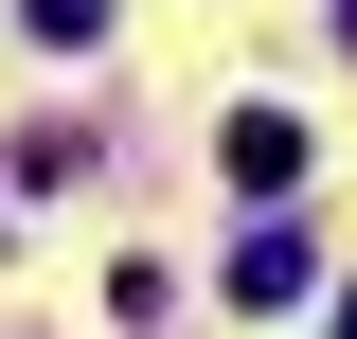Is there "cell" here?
I'll use <instances>...</instances> for the list:
<instances>
[{
	"mask_svg": "<svg viewBox=\"0 0 357 339\" xmlns=\"http://www.w3.org/2000/svg\"><path fill=\"white\" fill-rule=\"evenodd\" d=\"M232 303H304V232H250L232 250Z\"/></svg>",
	"mask_w": 357,
	"mask_h": 339,
	"instance_id": "obj_2",
	"label": "cell"
},
{
	"mask_svg": "<svg viewBox=\"0 0 357 339\" xmlns=\"http://www.w3.org/2000/svg\"><path fill=\"white\" fill-rule=\"evenodd\" d=\"M232 179L286 197V179H304V126H286V107H232Z\"/></svg>",
	"mask_w": 357,
	"mask_h": 339,
	"instance_id": "obj_1",
	"label": "cell"
},
{
	"mask_svg": "<svg viewBox=\"0 0 357 339\" xmlns=\"http://www.w3.org/2000/svg\"><path fill=\"white\" fill-rule=\"evenodd\" d=\"M18 18H36L54 54H89V36H107V0H18Z\"/></svg>",
	"mask_w": 357,
	"mask_h": 339,
	"instance_id": "obj_3",
	"label": "cell"
}]
</instances>
